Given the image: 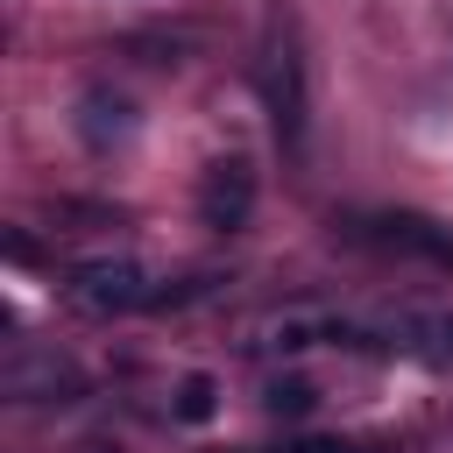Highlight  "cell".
Here are the masks:
<instances>
[{
  "instance_id": "cell-5",
  "label": "cell",
  "mask_w": 453,
  "mask_h": 453,
  "mask_svg": "<svg viewBox=\"0 0 453 453\" xmlns=\"http://www.w3.org/2000/svg\"><path fill=\"white\" fill-rule=\"evenodd\" d=\"M7 396L14 403H71V396H85V375L64 361V354H21V361H7Z\"/></svg>"
},
{
  "instance_id": "cell-6",
  "label": "cell",
  "mask_w": 453,
  "mask_h": 453,
  "mask_svg": "<svg viewBox=\"0 0 453 453\" xmlns=\"http://www.w3.org/2000/svg\"><path fill=\"white\" fill-rule=\"evenodd\" d=\"M78 134H85V149H113V142L134 134V106L120 92H85L78 99Z\"/></svg>"
},
{
  "instance_id": "cell-2",
  "label": "cell",
  "mask_w": 453,
  "mask_h": 453,
  "mask_svg": "<svg viewBox=\"0 0 453 453\" xmlns=\"http://www.w3.org/2000/svg\"><path fill=\"white\" fill-rule=\"evenodd\" d=\"M340 234L361 241V248H382V255L453 262V226H439V219H425V212H347Z\"/></svg>"
},
{
  "instance_id": "cell-9",
  "label": "cell",
  "mask_w": 453,
  "mask_h": 453,
  "mask_svg": "<svg viewBox=\"0 0 453 453\" xmlns=\"http://www.w3.org/2000/svg\"><path fill=\"white\" fill-rule=\"evenodd\" d=\"M290 453H347V446H333V439H304V446H290Z\"/></svg>"
},
{
  "instance_id": "cell-8",
  "label": "cell",
  "mask_w": 453,
  "mask_h": 453,
  "mask_svg": "<svg viewBox=\"0 0 453 453\" xmlns=\"http://www.w3.org/2000/svg\"><path fill=\"white\" fill-rule=\"evenodd\" d=\"M262 403H269L276 418H297V411H311V382H297V375H276V382L262 389Z\"/></svg>"
},
{
  "instance_id": "cell-4",
  "label": "cell",
  "mask_w": 453,
  "mask_h": 453,
  "mask_svg": "<svg viewBox=\"0 0 453 453\" xmlns=\"http://www.w3.org/2000/svg\"><path fill=\"white\" fill-rule=\"evenodd\" d=\"M248 212H255V163H248V156L205 163V177H198V219H205L212 234H241Z\"/></svg>"
},
{
  "instance_id": "cell-1",
  "label": "cell",
  "mask_w": 453,
  "mask_h": 453,
  "mask_svg": "<svg viewBox=\"0 0 453 453\" xmlns=\"http://www.w3.org/2000/svg\"><path fill=\"white\" fill-rule=\"evenodd\" d=\"M255 92H262V113H269L276 142L297 156L304 149V127H311V78H304V50H297V28L290 21H269L262 57H255Z\"/></svg>"
},
{
  "instance_id": "cell-7",
  "label": "cell",
  "mask_w": 453,
  "mask_h": 453,
  "mask_svg": "<svg viewBox=\"0 0 453 453\" xmlns=\"http://www.w3.org/2000/svg\"><path fill=\"white\" fill-rule=\"evenodd\" d=\"M212 411H219V389H212L205 375H184V382H177V418H184V425H205Z\"/></svg>"
},
{
  "instance_id": "cell-10",
  "label": "cell",
  "mask_w": 453,
  "mask_h": 453,
  "mask_svg": "<svg viewBox=\"0 0 453 453\" xmlns=\"http://www.w3.org/2000/svg\"><path fill=\"white\" fill-rule=\"evenodd\" d=\"M446 347H453V319H446Z\"/></svg>"
},
{
  "instance_id": "cell-3",
  "label": "cell",
  "mask_w": 453,
  "mask_h": 453,
  "mask_svg": "<svg viewBox=\"0 0 453 453\" xmlns=\"http://www.w3.org/2000/svg\"><path fill=\"white\" fill-rule=\"evenodd\" d=\"M71 304L92 311V319H113V311L156 304V290H149V269H142V262L99 255V262H78V269H71Z\"/></svg>"
}]
</instances>
